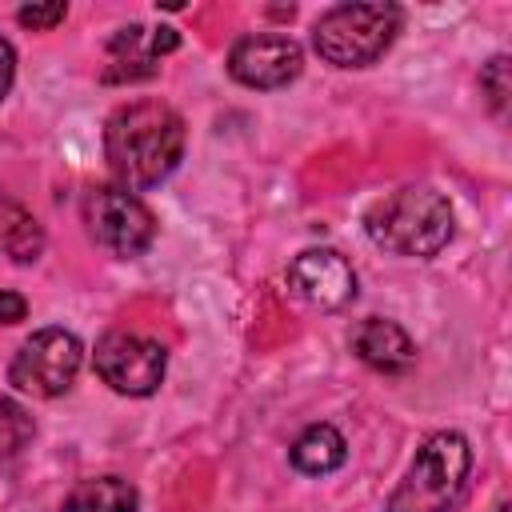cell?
<instances>
[{"instance_id": "6da1fadb", "label": "cell", "mask_w": 512, "mask_h": 512, "mask_svg": "<svg viewBox=\"0 0 512 512\" xmlns=\"http://www.w3.org/2000/svg\"><path fill=\"white\" fill-rule=\"evenodd\" d=\"M184 156V120L168 100L144 96L120 104L104 124V160L120 188L144 192L176 172Z\"/></svg>"}, {"instance_id": "5b68a950", "label": "cell", "mask_w": 512, "mask_h": 512, "mask_svg": "<svg viewBox=\"0 0 512 512\" xmlns=\"http://www.w3.org/2000/svg\"><path fill=\"white\" fill-rule=\"evenodd\" d=\"M80 364H84V344H80L76 332L40 328L16 348V356L8 364V384L24 396L52 400V396H64L76 384Z\"/></svg>"}, {"instance_id": "4fadbf2b", "label": "cell", "mask_w": 512, "mask_h": 512, "mask_svg": "<svg viewBox=\"0 0 512 512\" xmlns=\"http://www.w3.org/2000/svg\"><path fill=\"white\" fill-rule=\"evenodd\" d=\"M60 512H140V492L124 476H92L68 492Z\"/></svg>"}, {"instance_id": "277c9868", "label": "cell", "mask_w": 512, "mask_h": 512, "mask_svg": "<svg viewBox=\"0 0 512 512\" xmlns=\"http://www.w3.org/2000/svg\"><path fill=\"white\" fill-rule=\"evenodd\" d=\"M400 24H404V12L384 0L336 4L312 24V48L332 68H368L392 48Z\"/></svg>"}, {"instance_id": "8fae6325", "label": "cell", "mask_w": 512, "mask_h": 512, "mask_svg": "<svg viewBox=\"0 0 512 512\" xmlns=\"http://www.w3.org/2000/svg\"><path fill=\"white\" fill-rule=\"evenodd\" d=\"M176 44H180L176 28H140V24L120 28L108 44L112 64H116V68H108V80H144V76H152L156 60L164 52H172Z\"/></svg>"}, {"instance_id": "ba28073f", "label": "cell", "mask_w": 512, "mask_h": 512, "mask_svg": "<svg viewBox=\"0 0 512 512\" xmlns=\"http://www.w3.org/2000/svg\"><path fill=\"white\" fill-rule=\"evenodd\" d=\"M304 68V52L292 36H276V32H256L232 44L228 52V76L244 88L256 92H272L284 88L300 76Z\"/></svg>"}, {"instance_id": "7a4b0ae2", "label": "cell", "mask_w": 512, "mask_h": 512, "mask_svg": "<svg viewBox=\"0 0 512 512\" xmlns=\"http://www.w3.org/2000/svg\"><path fill=\"white\" fill-rule=\"evenodd\" d=\"M364 232L376 248L392 256L432 260L440 248H448L456 232V216L444 192L428 184H404L368 208Z\"/></svg>"}, {"instance_id": "52a82bcc", "label": "cell", "mask_w": 512, "mask_h": 512, "mask_svg": "<svg viewBox=\"0 0 512 512\" xmlns=\"http://www.w3.org/2000/svg\"><path fill=\"white\" fill-rule=\"evenodd\" d=\"M92 368L120 396H152L164 384L168 352L164 344L136 336V332H104L96 340Z\"/></svg>"}, {"instance_id": "30bf717a", "label": "cell", "mask_w": 512, "mask_h": 512, "mask_svg": "<svg viewBox=\"0 0 512 512\" xmlns=\"http://www.w3.org/2000/svg\"><path fill=\"white\" fill-rule=\"evenodd\" d=\"M352 352H356V360H364L368 368L388 372V376L408 372L416 364L412 336L396 320H384V316H368L352 328Z\"/></svg>"}, {"instance_id": "ffe728a7", "label": "cell", "mask_w": 512, "mask_h": 512, "mask_svg": "<svg viewBox=\"0 0 512 512\" xmlns=\"http://www.w3.org/2000/svg\"><path fill=\"white\" fill-rule=\"evenodd\" d=\"M496 512H508V504H500V508H496Z\"/></svg>"}, {"instance_id": "5bb4252c", "label": "cell", "mask_w": 512, "mask_h": 512, "mask_svg": "<svg viewBox=\"0 0 512 512\" xmlns=\"http://www.w3.org/2000/svg\"><path fill=\"white\" fill-rule=\"evenodd\" d=\"M0 248L16 264H32L44 252V228H40V220L20 200H12L8 192H0Z\"/></svg>"}, {"instance_id": "3957f363", "label": "cell", "mask_w": 512, "mask_h": 512, "mask_svg": "<svg viewBox=\"0 0 512 512\" xmlns=\"http://www.w3.org/2000/svg\"><path fill=\"white\" fill-rule=\"evenodd\" d=\"M468 472H472V448L460 432L444 428V432H432L408 472L400 476V484L392 488L384 512H452L456 500L464 496V484H468Z\"/></svg>"}, {"instance_id": "7c38bea8", "label": "cell", "mask_w": 512, "mask_h": 512, "mask_svg": "<svg viewBox=\"0 0 512 512\" xmlns=\"http://www.w3.org/2000/svg\"><path fill=\"white\" fill-rule=\"evenodd\" d=\"M292 468L304 476H328L348 460V444L332 424H308L292 440Z\"/></svg>"}, {"instance_id": "9a60e30c", "label": "cell", "mask_w": 512, "mask_h": 512, "mask_svg": "<svg viewBox=\"0 0 512 512\" xmlns=\"http://www.w3.org/2000/svg\"><path fill=\"white\" fill-rule=\"evenodd\" d=\"M32 436H36V424H32L28 408L16 404V400H8V396H0V452L12 456V452H20Z\"/></svg>"}, {"instance_id": "ac0fdd59", "label": "cell", "mask_w": 512, "mask_h": 512, "mask_svg": "<svg viewBox=\"0 0 512 512\" xmlns=\"http://www.w3.org/2000/svg\"><path fill=\"white\" fill-rule=\"evenodd\" d=\"M24 316H28V300L20 292L0 288V324H20Z\"/></svg>"}, {"instance_id": "8992f818", "label": "cell", "mask_w": 512, "mask_h": 512, "mask_svg": "<svg viewBox=\"0 0 512 512\" xmlns=\"http://www.w3.org/2000/svg\"><path fill=\"white\" fill-rule=\"evenodd\" d=\"M84 224H88V236L120 260L144 256L148 244L156 240L152 208L120 184H100L84 196Z\"/></svg>"}, {"instance_id": "2e32d148", "label": "cell", "mask_w": 512, "mask_h": 512, "mask_svg": "<svg viewBox=\"0 0 512 512\" xmlns=\"http://www.w3.org/2000/svg\"><path fill=\"white\" fill-rule=\"evenodd\" d=\"M480 88L488 92L492 108L504 112V104H508V56H492V60L480 68Z\"/></svg>"}, {"instance_id": "9c48e42d", "label": "cell", "mask_w": 512, "mask_h": 512, "mask_svg": "<svg viewBox=\"0 0 512 512\" xmlns=\"http://www.w3.org/2000/svg\"><path fill=\"white\" fill-rule=\"evenodd\" d=\"M288 288L304 304L320 312H336L348 300H356V268L336 248H304L288 264Z\"/></svg>"}, {"instance_id": "d6986e66", "label": "cell", "mask_w": 512, "mask_h": 512, "mask_svg": "<svg viewBox=\"0 0 512 512\" xmlns=\"http://www.w3.org/2000/svg\"><path fill=\"white\" fill-rule=\"evenodd\" d=\"M12 80H16V48L0 36V100L12 92Z\"/></svg>"}, {"instance_id": "e0dca14e", "label": "cell", "mask_w": 512, "mask_h": 512, "mask_svg": "<svg viewBox=\"0 0 512 512\" xmlns=\"http://www.w3.org/2000/svg\"><path fill=\"white\" fill-rule=\"evenodd\" d=\"M64 16H68V4H60V0H52V4H24L16 12V20L24 28H32V32H52L56 24H64Z\"/></svg>"}]
</instances>
